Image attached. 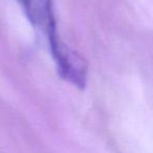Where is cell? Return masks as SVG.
<instances>
[{
    "mask_svg": "<svg viewBox=\"0 0 153 153\" xmlns=\"http://www.w3.org/2000/svg\"><path fill=\"white\" fill-rule=\"evenodd\" d=\"M16 1L21 5L32 25L45 37L59 76L80 89H84L87 82V63L59 38L53 0Z\"/></svg>",
    "mask_w": 153,
    "mask_h": 153,
    "instance_id": "1",
    "label": "cell"
}]
</instances>
